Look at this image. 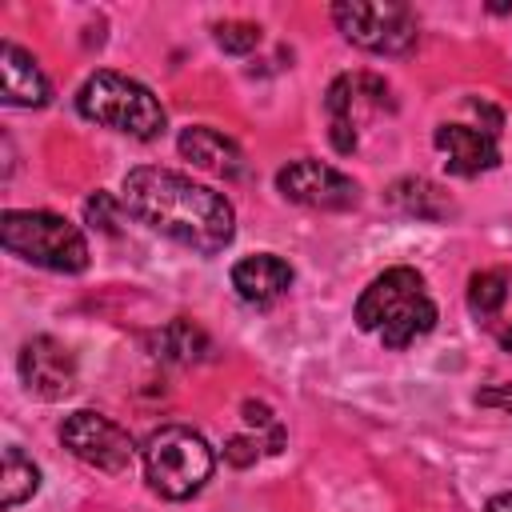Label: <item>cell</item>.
I'll list each match as a JSON object with an SVG mask.
<instances>
[{"label": "cell", "mask_w": 512, "mask_h": 512, "mask_svg": "<svg viewBox=\"0 0 512 512\" xmlns=\"http://www.w3.org/2000/svg\"><path fill=\"white\" fill-rule=\"evenodd\" d=\"M120 204L144 228L200 256L224 252L236 236V212L228 196L172 168H152V164L132 168L120 184Z\"/></svg>", "instance_id": "6da1fadb"}, {"label": "cell", "mask_w": 512, "mask_h": 512, "mask_svg": "<svg viewBox=\"0 0 512 512\" xmlns=\"http://www.w3.org/2000/svg\"><path fill=\"white\" fill-rule=\"evenodd\" d=\"M356 324L372 332L384 348H408L436 328V304L416 268L380 272L356 300Z\"/></svg>", "instance_id": "7a4b0ae2"}, {"label": "cell", "mask_w": 512, "mask_h": 512, "mask_svg": "<svg viewBox=\"0 0 512 512\" xmlns=\"http://www.w3.org/2000/svg\"><path fill=\"white\" fill-rule=\"evenodd\" d=\"M76 112L92 124H104L112 132H124L132 140H156L168 124L160 100L152 96V88H144L140 80L124 76V72H92L80 92H76Z\"/></svg>", "instance_id": "3957f363"}, {"label": "cell", "mask_w": 512, "mask_h": 512, "mask_svg": "<svg viewBox=\"0 0 512 512\" xmlns=\"http://www.w3.org/2000/svg\"><path fill=\"white\" fill-rule=\"evenodd\" d=\"M140 464H144V480L156 496L188 500L208 484L216 456H212L208 440L200 432H192L188 424H164L140 444Z\"/></svg>", "instance_id": "277c9868"}, {"label": "cell", "mask_w": 512, "mask_h": 512, "mask_svg": "<svg viewBox=\"0 0 512 512\" xmlns=\"http://www.w3.org/2000/svg\"><path fill=\"white\" fill-rule=\"evenodd\" d=\"M0 244L48 272H84L88 268V240L76 224H68L56 212H32V208H8L0 216Z\"/></svg>", "instance_id": "5b68a950"}, {"label": "cell", "mask_w": 512, "mask_h": 512, "mask_svg": "<svg viewBox=\"0 0 512 512\" xmlns=\"http://www.w3.org/2000/svg\"><path fill=\"white\" fill-rule=\"evenodd\" d=\"M336 28L344 32L348 44L376 52V56H404L420 40V24L408 4H360L344 0L332 8Z\"/></svg>", "instance_id": "8992f818"}, {"label": "cell", "mask_w": 512, "mask_h": 512, "mask_svg": "<svg viewBox=\"0 0 512 512\" xmlns=\"http://www.w3.org/2000/svg\"><path fill=\"white\" fill-rule=\"evenodd\" d=\"M388 84L376 76V72H344L328 84V96H324V112H328V132H332V148L340 156L356 152L360 144V128L380 112L388 108Z\"/></svg>", "instance_id": "52a82bcc"}, {"label": "cell", "mask_w": 512, "mask_h": 512, "mask_svg": "<svg viewBox=\"0 0 512 512\" xmlns=\"http://www.w3.org/2000/svg\"><path fill=\"white\" fill-rule=\"evenodd\" d=\"M60 444H64L76 460H84V464H92V468H100V472H124V468L132 464V456H136L132 436H128L112 416L92 412V408H80V412L64 416V424H60Z\"/></svg>", "instance_id": "ba28073f"}, {"label": "cell", "mask_w": 512, "mask_h": 512, "mask_svg": "<svg viewBox=\"0 0 512 512\" xmlns=\"http://www.w3.org/2000/svg\"><path fill=\"white\" fill-rule=\"evenodd\" d=\"M276 188L284 200L304 204V208H320V212H348L360 204V184L352 176H344L332 164L320 160H292L276 172Z\"/></svg>", "instance_id": "9c48e42d"}, {"label": "cell", "mask_w": 512, "mask_h": 512, "mask_svg": "<svg viewBox=\"0 0 512 512\" xmlns=\"http://www.w3.org/2000/svg\"><path fill=\"white\" fill-rule=\"evenodd\" d=\"M16 368H20V380H24L28 396H36V400H64L76 388V360L52 336H32L20 348Z\"/></svg>", "instance_id": "30bf717a"}, {"label": "cell", "mask_w": 512, "mask_h": 512, "mask_svg": "<svg viewBox=\"0 0 512 512\" xmlns=\"http://www.w3.org/2000/svg\"><path fill=\"white\" fill-rule=\"evenodd\" d=\"M436 148L448 156V172L452 176H480L488 168L500 164V144H496V128H472V124H440L432 132Z\"/></svg>", "instance_id": "8fae6325"}, {"label": "cell", "mask_w": 512, "mask_h": 512, "mask_svg": "<svg viewBox=\"0 0 512 512\" xmlns=\"http://www.w3.org/2000/svg\"><path fill=\"white\" fill-rule=\"evenodd\" d=\"M0 76H4L0 80L4 104H12V108H44L48 96H52V84L40 72L36 56L24 52L20 44H12V40L0 44Z\"/></svg>", "instance_id": "7c38bea8"}, {"label": "cell", "mask_w": 512, "mask_h": 512, "mask_svg": "<svg viewBox=\"0 0 512 512\" xmlns=\"http://www.w3.org/2000/svg\"><path fill=\"white\" fill-rule=\"evenodd\" d=\"M232 288H236V296L244 304L268 308L292 288V268H288V260H280L272 252L244 256V260L232 264Z\"/></svg>", "instance_id": "4fadbf2b"}, {"label": "cell", "mask_w": 512, "mask_h": 512, "mask_svg": "<svg viewBox=\"0 0 512 512\" xmlns=\"http://www.w3.org/2000/svg\"><path fill=\"white\" fill-rule=\"evenodd\" d=\"M176 144H180V156H184V160H192L196 168H204V172H212V176H224V180L244 176V156H240V148H236L224 132H216V128H204V124L184 128Z\"/></svg>", "instance_id": "5bb4252c"}, {"label": "cell", "mask_w": 512, "mask_h": 512, "mask_svg": "<svg viewBox=\"0 0 512 512\" xmlns=\"http://www.w3.org/2000/svg\"><path fill=\"white\" fill-rule=\"evenodd\" d=\"M4 492H0V504L12 512V508H20L24 500H32V492L40 488V468L12 444V448H4Z\"/></svg>", "instance_id": "9a60e30c"}, {"label": "cell", "mask_w": 512, "mask_h": 512, "mask_svg": "<svg viewBox=\"0 0 512 512\" xmlns=\"http://www.w3.org/2000/svg\"><path fill=\"white\" fill-rule=\"evenodd\" d=\"M508 300V272L504 268H484L468 280V308L480 320H492Z\"/></svg>", "instance_id": "2e32d148"}, {"label": "cell", "mask_w": 512, "mask_h": 512, "mask_svg": "<svg viewBox=\"0 0 512 512\" xmlns=\"http://www.w3.org/2000/svg\"><path fill=\"white\" fill-rule=\"evenodd\" d=\"M160 356L164 360H180V364H192V360H200V348H208V340H204V332L200 328H192L188 320H172L164 332H160Z\"/></svg>", "instance_id": "e0dca14e"}, {"label": "cell", "mask_w": 512, "mask_h": 512, "mask_svg": "<svg viewBox=\"0 0 512 512\" xmlns=\"http://www.w3.org/2000/svg\"><path fill=\"white\" fill-rule=\"evenodd\" d=\"M392 200L404 208V212H412V216H424V220H436V212L428 208V200H444V192L436 188V184H428V180H400L396 188H392Z\"/></svg>", "instance_id": "ac0fdd59"}, {"label": "cell", "mask_w": 512, "mask_h": 512, "mask_svg": "<svg viewBox=\"0 0 512 512\" xmlns=\"http://www.w3.org/2000/svg\"><path fill=\"white\" fill-rule=\"evenodd\" d=\"M212 36H216V44L224 52L244 56V52H252L260 44V24H252V20H224V24L212 28Z\"/></svg>", "instance_id": "d6986e66"}, {"label": "cell", "mask_w": 512, "mask_h": 512, "mask_svg": "<svg viewBox=\"0 0 512 512\" xmlns=\"http://www.w3.org/2000/svg\"><path fill=\"white\" fill-rule=\"evenodd\" d=\"M124 208V204H120ZM116 200L108 196V192H96L88 204H84V212H88V224L92 228H100V232H116Z\"/></svg>", "instance_id": "ffe728a7"}, {"label": "cell", "mask_w": 512, "mask_h": 512, "mask_svg": "<svg viewBox=\"0 0 512 512\" xmlns=\"http://www.w3.org/2000/svg\"><path fill=\"white\" fill-rule=\"evenodd\" d=\"M476 400H480L484 408H508V412H512V384H504V388H484Z\"/></svg>", "instance_id": "44dd1931"}, {"label": "cell", "mask_w": 512, "mask_h": 512, "mask_svg": "<svg viewBox=\"0 0 512 512\" xmlns=\"http://www.w3.org/2000/svg\"><path fill=\"white\" fill-rule=\"evenodd\" d=\"M484 512H512V492H500V496H492Z\"/></svg>", "instance_id": "7402d4cb"}, {"label": "cell", "mask_w": 512, "mask_h": 512, "mask_svg": "<svg viewBox=\"0 0 512 512\" xmlns=\"http://www.w3.org/2000/svg\"><path fill=\"white\" fill-rule=\"evenodd\" d=\"M500 348H508V352H512V328H504V332H500Z\"/></svg>", "instance_id": "603a6c76"}]
</instances>
